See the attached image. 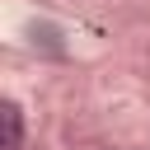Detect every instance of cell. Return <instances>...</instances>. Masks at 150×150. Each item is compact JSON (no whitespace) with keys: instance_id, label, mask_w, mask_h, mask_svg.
Listing matches in <instances>:
<instances>
[{"instance_id":"1","label":"cell","mask_w":150,"mask_h":150,"mask_svg":"<svg viewBox=\"0 0 150 150\" xmlns=\"http://www.w3.org/2000/svg\"><path fill=\"white\" fill-rule=\"evenodd\" d=\"M19 141H23V112L9 98H0V150H14Z\"/></svg>"}]
</instances>
